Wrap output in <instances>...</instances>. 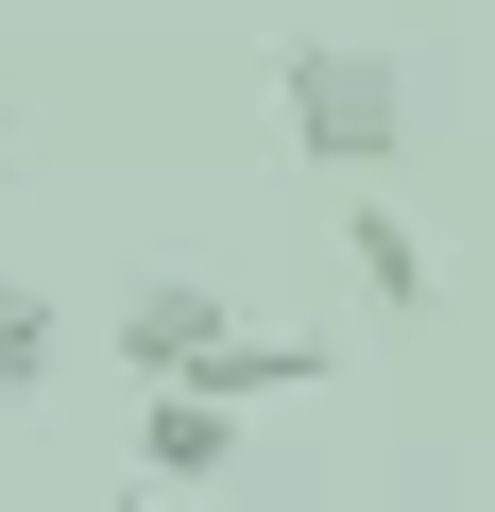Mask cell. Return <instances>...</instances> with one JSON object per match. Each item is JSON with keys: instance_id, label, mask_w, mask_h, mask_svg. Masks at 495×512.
<instances>
[{"instance_id": "cell-5", "label": "cell", "mask_w": 495, "mask_h": 512, "mask_svg": "<svg viewBox=\"0 0 495 512\" xmlns=\"http://www.w3.org/2000/svg\"><path fill=\"white\" fill-rule=\"evenodd\" d=\"M325 359H342L325 325H222V342H205L188 376H205V393H239V410H257V393H308Z\"/></svg>"}, {"instance_id": "cell-7", "label": "cell", "mask_w": 495, "mask_h": 512, "mask_svg": "<svg viewBox=\"0 0 495 512\" xmlns=\"http://www.w3.org/2000/svg\"><path fill=\"white\" fill-rule=\"evenodd\" d=\"M103 512H171V495H154V478H120V495H103Z\"/></svg>"}, {"instance_id": "cell-3", "label": "cell", "mask_w": 495, "mask_h": 512, "mask_svg": "<svg viewBox=\"0 0 495 512\" xmlns=\"http://www.w3.org/2000/svg\"><path fill=\"white\" fill-rule=\"evenodd\" d=\"M222 325H239V308H222L205 274H137V291H120V325H103V359H120V376H188Z\"/></svg>"}, {"instance_id": "cell-8", "label": "cell", "mask_w": 495, "mask_h": 512, "mask_svg": "<svg viewBox=\"0 0 495 512\" xmlns=\"http://www.w3.org/2000/svg\"><path fill=\"white\" fill-rule=\"evenodd\" d=\"M0 188H18V103H0Z\"/></svg>"}, {"instance_id": "cell-6", "label": "cell", "mask_w": 495, "mask_h": 512, "mask_svg": "<svg viewBox=\"0 0 495 512\" xmlns=\"http://www.w3.org/2000/svg\"><path fill=\"white\" fill-rule=\"evenodd\" d=\"M52 359H69V308L35 274H0V393H52Z\"/></svg>"}, {"instance_id": "cell-2", "label": "cell", "mask_w": 495, "mask_h": 512, "mask_svg": "<svg viewBox=\"0 0 495 512\" xmlns=\"http://www.w3.org/2000/svg\"><path fill=\"white\" fill-rule=\"evenodd\" d=\"M137 478H154V495L239 478V393H205V376H137Z\"/></svg>"}, {"instance_id": "cell-4", "label": "cell", "mask_w": 495, "mask_h": 512, "mask_svg": "<svg viewBox=\"0 0 495 512\" xmlns=\"http://www.w3.org/2000/svg\"><path fill=\"white\" fill-rule=\"evenodd\" d=\"M342 274H359V308H376V325H427V308H444V256H427V239H410L376 188L342 205Z\"/></svg>"}, {"instance_id": "cell-1", "label": "cell", "mask_w": 495, "mask_h": 512, "mask_svg": "<svg viewBox=\"0 0 495 512\" xmlns=\"http://www.w3.org/2000/svg\"><path fill=\"white\" fill-rule=\"evenodd\" d=\"M274 120H291V154H308V171L376 188V171L410 154V69H393V52H359V35H291V52H274Z\"/></svg>"}]
</instances>
